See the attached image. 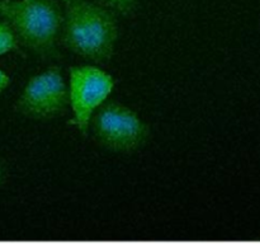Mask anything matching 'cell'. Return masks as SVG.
Masks as SVG:
<instances>
[{"label": "cell", "instance_id": "cell-1", "mask_svg": "<svg viewBox=\"0 0 260 244\" xmlns=\"http://www.w3.org/2000/svg\"><path fill=\"white\" fill-rule=\"evenodd\" d=\"M62 2V45L94 64L111 60L118 40V24L113 13L89 0Z\"/></svg>", "mask_w": 260, "mask_h": 244}, {"label": "cell", "instance_id": "cell-2", "mask_svg": "<svg viewBox=\"0 0 260 244\" xmlns=\"http://www.w3.org/2000/svg\"><path fill=\"white\" fill-rule=\"evenodd\" d=\"M0 19L9 23L23 43L42 58L60 56L57 40L63 12L56 0H0Z\"/></svg>", "mask_w": 260, "mask_h": 244}, {"label": "cell", "instance_id": "cell-3", "mask_svg": "<svg viewBox=\"0 0 260 244\" xmlns=\"http://www.w3.org/2000/svg\"><path fill=\"white\" fill-rule=\"evenodd\" d=\"M94 139L109 151L131 154L149 141L151 129L139 114L117 101H106L90 118Z\"/></svg>", "mask_w": 260, "mask_h": 244}, {"label": "cell", "instance_id": "cell-4", "mask_svg": "<svg viewBox=\"0 0 260 244\" xmlns=\"http://www.w3.org/2000/svg\"><path fill=\"white\" fill-rule=\"evenodd\" d=\"M116 81L113 76L95 65L73 66L69 71V106L75 126L83 136L89 131L90 118L95 109L108 99Z\"/></svg>", "mask_w": 260, "mask_h": 244}, {"label": "cell", "instance_id": "cell-5", "mask_svg": "<svg viewBox=\"0 0 260 244\" xmlns=\"http://www.w3.org/2000/svg\"><path fill=\"white\" fill-rule=\"evenodd\" d=\"M69 107V86L60 66H50L28 80L15 109L30 119L46 121L65 114Z\"/></svg>", "mask_w": 260, "mask_h": 244}, {"label": "cell", "instance_id": "cell-6", "mask_svg": "<svg viewBox=\"0 0 260 244\" xmlns=\"http://www.w3.org/2000/svg\"><path fill=\"white\" fill-rule=\"evenodd\" d=\"M19 51V40L9 23L0 20V56Z\"/></svg>", "mask_w": 260, "mask_h": 244}, {"label": "cell", "instance_id": "cell-7", "mask_svg": "<svg viewBox=\"0 0 260 244\" xmlns=\"http://www.w3.org/2000/svg\"><path fill=\"white\" fill-rule=\"evenodd\" d=\"M104 7L122 15H129L136 9L139 0H99Z\"/></svg>", "mask_w": 260, "mask_h": 244}, {"label": "cell", "instance_id": "cell-8", "mask_svg": "<svg viewBox=\"0 0 260 244\" xmlns=\"http://www.w3.org/2000/svg\"><path fill=\"white\" fill-rule=\"evenodd\" d=\"M9 85H10L9 75L0 69V94H2Z\"/></svg>", "mask_w": 260, "mask_h": 244}, {"label": "cell", "instance_id": "cell-9", "mask_svg": "<svg viewBox=\"0 0 260 244\" xmlns=\"http://www.w3.org/2000/svg\"><path fill=\"white\" fill-rule=\"evenodd\" d=\"M4 182V168H3V164L0 163V186Z\"/></svg>", "mask_w": 260, "mask_h": 244}]
</instances>
